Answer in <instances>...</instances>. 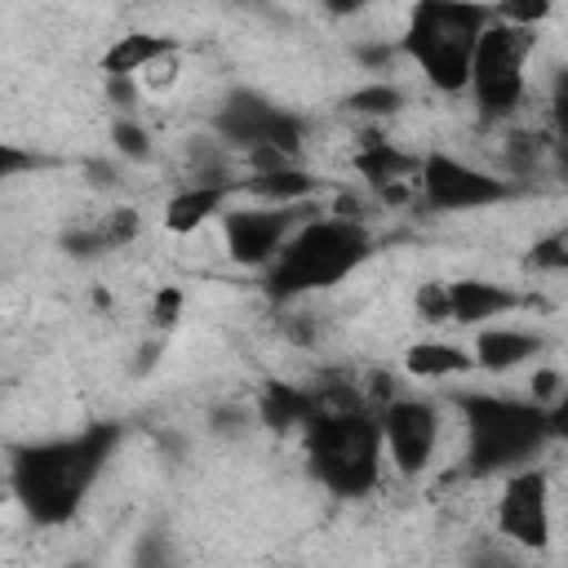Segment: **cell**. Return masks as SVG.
Listing matches in <instances>:
<instances>
[{"instance_id":"obj_1","label":"cell","mask_w":568,"mask_h":568,"mask_svg":"<svg viewBox=\"0 0 568 568\" xmlns=\"http://www.w3.org/2000/svg\"><path fill=\"white\" fill-rule=\"evenodd\" d=\"M115 439H120V426L102 422L71 439H44L22 448L9 470L13 497L36 524H67L80 510L84 493L93 488L98 470L106 466Z\"/></svg>"},{"instance_id":"obj_2","label":"cell","mask_w":568,"mask_h":568,"mask_svg":"<svg viewBox=\"0 0 568 568\" xmlns=\"http://www.w3.org/2000/svg\"><path fill=\"white\" fill-rule=\"evenodd\" d=\"M373 253V231L351 217H320L311 213L306 222L293 226L284 248L266 266V293L275 302H297L306 293L342 284L355 266H364Z\"/></svg>"},{"instance_id":"obj_3","label":"cell","mask_w":568,"mask_h":568,"mask_svg":"<svg viewBox=\"0 0 568 568\" xmlns=\"http://www.w3.org/2000/svg\"><path fill=\"white\" fill-rule=\"evenodd\" d=\"M306 462L311 475L333 497H364L382 479V426L368 408H320L306 426Z\"/></svg>"},{"instance_id":"obj_4","label":"cell","mask_w":568,"mask_h":568,"mask_svg":"<svg viewBox=\"0 0 568 568\" xmlns=\"http://www.w3.org/2000/svg\"><path fill=\"white\" fill-rule=\"evenodd\" d=\"M493 22V9L479 0H413L404 27V53L439 93H462L479 31Z\"/></svg>"},{"instance_id":"obj_5","label":"cell","mask_w":568,"mask_h":568,"mask_svg":"<svg viewBox=\"0 0 568 568\" xmlns=\"http://www.w3.org/2000/svg\"><path fill=\"white\" fill-rule=\"evenodd\" d=\"M466 422V466L470 475H497L532 462L541 439L555 430V413L532 399L510 395H462L457 399Z\"/></svg>"},{"instance_id":"obj_6","label":"cell","mask_w":568,"mask_h":568,"mask_svg":"<svg viewBox=\"0 0 568 568\" xmlns=\"http://www.w3.org/2000/svg\"><path fill=\"white\" fill-rule=\"evenodd\" d=\"M532 27H510V22H488L475 40L470 53V71H466V89L475 93V106L484 120H506L519 111L524 93H528V53H532Z\"/></svg>"},{"instance_id":"obj_7","label":"cell","mask_w":568,"mask_h":568,"mask_svg":"<svg viewBox=\"0 0 568 568\" xmlns=\"http://www.w3.org/2000/svg\"><path fill=\"white\" fill-rule=\"evenodd\" d=\"M417 191L426 200V209L435 213H470V209H488L515 195V186L488 169H475L448 151H430L417 164Z\"/></svg>"},{"instance_id":"obj_8","label":"cell","mask_w":568,"mask_h":568,"mask_svg":"<svg viewBox=\"0 0 568 568\" xmlns=\"http://www.w3.org/2000/svg\"><path fill=\"white\" fill-rule=\"evenodd\" d=\"M311 213H320L311 200L306 204H248V209H222V240H226V257L235 266H253L266 271L271 257L284 248V240L293 235L297 222H306Z\"/></svg>"},{"instance_id":"obj_9","label":"cell","mask_w":568,"mask_h":568,"mask_svg":"<svg viewBox=\"0 0 568 568\" xmlns=\"http://www.w3.org/2000/svg\"><path fill=\"white\" fill-rule=\"evenodd\" d=\"M213 129H217V138H226L231 146H275V151H284L288 160L302 151V142H306V124L293 115V111H284V106H275V102H266V98H257V93H248V89H240V93H231L226 102H222V111L213 115Z\"/></svg>"},{"instance_id":"obj_10","label":"cell","mask_w":568,"mask_h":568,"mask_svg":"<svg viewBox=\"0 0 568 568\" xmlns=\"http://www.w3.org/2000/svg\"><path fill=\"white\" fill-rule=\"evenodd\" d=\"M377 426H382V448L386 457L395 462L399 475H422L430 462H435V448H439V435H444V422H439V408L430 399H386L382 413H377Z\"/></svg>"},{"instance_id":"obj_11","label":"cell","mask_w":568,"mask_h":568,"mask_svg":"<svg viewBox=\"0 0 568 568\" xmlns=\"http://www.w3.org/2000/svg\"><path fill=\"white\" fill-rule=\"evenodd\" d=\"M497 532L524 550H541L550 541V475L541 466H515L501 479L497 497Z\"/></svg>"},{"instance_id":"obj_12","label":"cell","mask_w":568,"mask_h":568,"mask_svg":"<svg viewBox=\"0 0 568 568\" xmlns=\"http://www.w3.org/2000/svg\"><path fill=\"white\" fill-rule=\"evenodd\" d=\"M417 164H422V155H404V151H399L395 142H386V138H364V146L355 151V173H359L364 186L377 191L386 204L404 200L408 182L417 178Z\"/></svg>"},{"instance_id":"obj_13","label":"cell","mask_w":568,"mask_h":568,"mask_svg":"<svg viewBox=\"0 0 568 568\" xmlns=\"http://www.w3.org/2000/svg\"><path fill=\"white\" fill-rule=\"evenodd\" d=\"M515 306H524V297L506 284H493V280H453L448 284V324L475 328V324L497 320Z\"/></svg>"},{"instance_id":"obj_14","label":"cell","mask_w":568,"mask_h":568,"mask_svg":"<svg viewBox=\"0 0 568 568\" xmlns=\"http://www.w3.org/2000/svg\"><path fill=\"white\" fill-rule=\"evenodd\" d=\"M231 191H235L231 182H191V186L173 191L169 204H164V231H169V235H191V231H200L209 217H222Z\"/></svg>"},{"instance_id":"obj_15","label":"cell","mask_w":568,"mask_h":568,"mask_svg":"<svg viewBox=\"0 0 568 568\" xmlns=\"http://www.w3.org/2000/svg\"><path fill=\"white\" fill-rule=\"evenodd\" d=\"M178 53V40L173 36H155V31H124L106 44L102 53V75H142L151 62Z\"/></svg>"},{"instance_id":"obj_16","label":"cell","mask_w":568,"mask_h":568,"mask_svg":"<svg viewBox=\"0 0 568 568\" xmlns=\"http://www.w3.org/2000/svg\"><path fill=\"white\" fill-rule=\"evenodd\" d=\"M537 351H541V337H537V333L493 324V328H479L470 355H475V368H484V373H510V368H519L524 359H532Z\"/></svg>"},{"instance_id":"obj_17","label":"cell","mask_w":568,"mask_h":568,"mask_svg":"<svg viewBox=\"0 0 568 568\" xmlns=\"http://www.w3.org/2000/svg\"><path fill=\"white\" fill-rule=\"evenodd\" d=\"M240 191H248V195L262 200V204H306V200H315L320 178L306 173V169H297V164L288 160V164L248 173V182H240Z\"/></svg>"},{"instance_id":"obj_18","label":"cell","mask_w":568,"mask_h":568,"mask_svg":"<svg viewBox=\"0 0 568 568\" xmlns=\"http://www.w3.org/2000/svg\"><path fill=\"white\" fill-rule=\"evenodd\" d=\"M475 368V355L466 346L453 342H413L404 351V373L417 382H448V377H466Z\"/></svg>"},{"instance_id":"obj_19","label":"cell","mask_w":568,"mask_h":568,"mask_svg":"<svg viewBox=\"0 0 568 568\" xmlns=\"http://www.w3.org/2000/svg\"><path fill=\"white\" fill-rule=\"evenodd\" d=\"M257 413L271 430H288V426H306L320 413V395L315 390H297V386H266L257 395Z\"/></svg>"},{"instance_id":"obj_20","label":"cell","mask_w":568,"mask_h":568,"mask_svg":"<svg viewBox=\"0 0 568 568\" xmlns=\"http://www.w3.org/2000/svg\"><path fill=\"white\" fill-rule=\"evenodd\" d=\"M355 115H368V120H386V115H399L404 111V93L395 89V84H364V89H355L351 93V102H346Z\"/></svg>"},{"instance_id":"obj_21","label":"cell","mask_w":568,"mask_h":568,"mask_svg":"<svg viewBox=\"0 0 568 568\" xmlns=\"http://www.w3.org/2000/svg\"><path fill=\"white\" fill-rule=\"evenodd\" d=\"M111 146H115V155H124V160H133V164H142V160H151V133L138 124V120H129V115H120L115 124H111Z\"/></svg>"},{"instance_id":"obj_22","label":"cell","mask_w":568,"mask_h":568,"mask_svg":"<svg viewBox=\"0 0 568 568\" xmlns=\"http://www.w3.org/2000/svg\"><path fill=\"white\" fill-rule=\"evenodd\" d=\"M497 22H510V27H541L555 9V0H493L488 4Z\"/></svg>"},{"instance_id":"obj_23","label":"cell","mask_w":568,"mask_h":568,"mask_svg":"<svg viewBox=\"0 0 568 568\" xmlns=\"http://www.w3.org/2000/svg\"><path fill=\"white\" fill-rule=\"evenodd\" d=\"M98 226V235H102V244L106 248H124V244H133L138 240V213L133 209H111L102 222H93Z\"/></svg>"},{"instance_id":"obj_24","label":"cell","mask_w":568,"mask_h":568,"mask_svg":"<svg viewBox=\"0 0 568 568\" xmlns=\"http://www.w3.org/2000/svg\"><path fill=\"white\" fill-rule=\"evenodd\" d=\"M182 306H186V293H182L178 284L155 288V297H151V324H155L160 333H169V328L182 320Z\"/></svg>"},{"instance_id":"obj_25","label":"cell","mask_w":568,"mask_h":568,"mask_svg":"<svg viewBox=\"0 0 568 568\" xmlns=\"http://www.w3.org/2000/svg\"><path fill=\"white\" fill-rule=\"evenodd\" d=\"M417 315L426 324H448V284H422L417 288Z\"/></svg>"},{"instance_id":"obj_26","label":"cell","mask_w":568,"mask_h":568,"mask_svg":"<svg viewBox=\"0 0 568 568\" xmlns=\"http://www.w3.org/2000/svg\"><path fill=\"white\" fill-rule=\"evenodd\" d=\"M31 169H40V155H36V151H22L18 142H4V138H0V182H9V178H18V173H31Z\"/></svg>"},{"instance_id":"obj_27","label":"cell","mask_w":568,"mask_h":568,"mask_svg":"<svg viewBox=\"0 0 568 568\" xmlns=\"http://www.w3.org/2000/svg\"><path fill=\"white\" fill-rule=\"evenodd\" d=\"M528 390H532V404L555 408V404H559V395H564V373H559V368H537Z\"/></svg>"},{"instance_id":"obj_28","label":"cell","mask_w":568,"mask_h":568,"mask_svg":"<svg viewBox=\"0 0 568 568\" xmlns=\"http://www.w3.org/2000/svg\"><path fill=\"white\" fill-rule=\"evenodd\" d=\"M62 248H67L71 257H98V253H111V248L102 244L98 226H80V231H67V235H62Z\"/></svg>"},{"instance_id":"obj_29","label":"cell","mask_w":568,"mask_h":568,"mask_svg":"<svg viewBox=\"0 0 568 568\" xmlns=\"http://www.w3.org/2000/svg\"><path fill=\"white\" fill-rule=\"evenodd\" d=\"M532 266H541V271H564L568 266V248H564V235L559 231L532 244Z\"/></svg>"},{"instance_id":"obj_30","label":"cell","mask_w":568,"mask_h":568,"mask_svg":"<svg viewBox=\"0 0 568 568\" xmlns=\"http://www.w3.org/2000/svg\"><path fill=\"white\" fill-rule=\"evenodd\" d=\"M373 0H324V9L333 13V18H351V13H364Z\"/></svg>"},{"instance_id":"obj_31","label":"cell","mask_w":568,"mask_h":568,"mask_svg":"<svg viewBox=\"0 0 568 568\" xmlns=\"http://www.w3.org/2000/svg\"><path fill=\"white\" fill-rule=\"evenodd\" d=\"M155 355H160V342H151L146 351H138V364H133V373H151V368H155Z\"/></svg>"}]
</instances>
